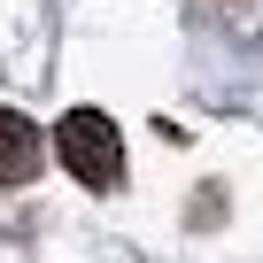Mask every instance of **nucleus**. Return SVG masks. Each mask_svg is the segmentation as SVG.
Instances as JSON below:
<instances>
[{"label":"nucleus","mask_w":263,"mask_h":263,"mask_svg":"<svg viewBox=\"0 0 263 263\" xmlns=\"http://www.w3.org/2000/svg\"><path fill=\"white\" fill-rule=\"evenodd\" d=\"M54 155H62V171H70L78 186L108 194V186L124 178V132H116L101 108H70V116L54 124Z\"/></svg>","instance_id":"obj_1"},{"label":"nucleus","mask_w":263,"mask_h":263,"mask_svg":"<svg viewBox=\"0 0 263 263\" xmlns=\"http://www.w3.org/2000/svg\"><path fill=\"white\" fill-rule=\"evenodd\" d=\"M31 171H39V132H31V116L0 108V186H24Z\"/></svg>","instance_id":"obj_2"},{"label":"nucleus","mask_w":263,"mask_h":263,"mask_svg":"<svg viewBox=\"0 0 263 263\" xmlns=\"http://www.w3.org/2000/svg\"><path fill=\"white\" fill-rule=\"evenodd\" d=\"M201 224H224V186H201V209H194Z\"/></svg>","instance_id":"obj_3"}]
</instances>
